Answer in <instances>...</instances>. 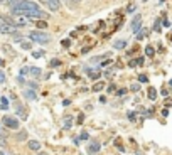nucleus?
I'll list each match as a JSON object with an SVG mask.
<instances>
[{"mask_svg": "<svg viewBox=\"0 0 172 155\" xmlns=\"http://www.w3.org/2000/svg\"><path fill=\"white\" fill-rule=\"evenodd\" d=\"M0 34H17V25L10 20L0 17Z\"/></svg>", "mask_w": 172, "mask_h": 155, "instance_id": "nucleus-1", "label": "nucleus"}, {"mask_svg": "<svg viewBox=\"0 0 172 155\" xmlns=\"http://www.w3.org/2000/svg\"><path fill=\"white\" fill-rule=\"evenodd\" d=\"M29 37H30V40L39 42V44H47L49 40H51V37H49L47 34H44V32H39V30L30 32V34H29Z\"/></svg>", "mask_w": 172, "mask_h": 155, "instance_id": "nucleus-2", "label": "nucleus"}, {"mask_svg": "<svg viewBox=\"0 0 172 155\" xmlns=\"http://www.w3.org/2000/svg\"><path fill=\"white\" fill-rule=\"evenodd\" d=\"M2 123L7 126V128H12V130H19V120L12 118V116H3Z\"/></svg>", "mask_w": 172, "mask_h": 155, "instance_id": "nucleus-3", "label": "nucleus"}, {"mask_svg": "<svg viewBox=\"0 0 172 155\" xmlns=\"http://www.w3.org/2000/svg\"><path fill=\"white\" fill-rule=\"evenodd\" d=\"M39 2L46 3L51 12H57V10L61 9V2H59V0H39Z\"/></svg>", "mask_w": 172, "mask_h": 155, "instance_id": "nucleus-4", "label": "nucleus"}, {"mask_svg": "<svg viewBox=\"0 0 172 155\" xmlns=\"http://www.w3.org/2000/svg\"><path fill=\"white\" fill-rule=\"evenodd\" d=\"M140 25H142V17H140V15H135L133 20H132V25H130V27H132V30H133V32H138V30H140Z\"/></svg>", "mask_w": 172, "mask_h": 155, "instance_id": "nucleus-5", "label": "nucleus"}, {"mask_svg": "<svg viewBox=\"0 0 172 155\" xmlns=\"http://www.w3.org/2000/svg\"><path fill=\"white\" fill-rule=\"evenodd\" d=\"M88 152H89V154H98V152H100V143H98V142L89 143V145H88Z\"/></svg>", "mask_w": 172, "mask_h": 155, "instance_id": "nucleus-6", "label": "nucleus"}, {"mask_svg": "<svg viewBox=\"0 0 172 155\" xmlns=\"http://www.w3.org/2000/svg\"><path fill=\"white\" fill-rule=\"evenodd\" d=\"M29 148H30V150H36V152H37L39 148H41V143H39L37 140H30V142H29Z\"/></svg>", "mask_w": 172, "mask_h": 155, "instance_id": "nucleus-7", "label": "nucleus"}, {"mask_svg": "<svg viewBox=\"0 0 172 155\" xmlns=\"http://www.w3.org/2000/svg\"><path fill=\"white\" fill-rule=\"evenodd\" d=\"M24 96L27 98V99H32V101H36L37 96H36V93L34 91H24Z\"/></svg>", "mask_w": 172, "mask_h": 155, "instance_id": "nucleus-8", "label": "nucleus"}, {"mask_svg": "<svg viewBox=\"0 0 172 155\" xmlns=\"http://www.w3.org/2000/svg\"><path fill=\"white\" fill-rule=\"evenodd\" d=\"M29 73H30V76H34V78H39L41 74H42V71H41L39 68H30Z\"/></svg>", "mask_w": 172, "mask_h": 155, "instance_id": "nucleus-9", "label": "nucleus"}, {"mask_svg": "<svg viewBox=\"0 0 172 155\" xmlns=\"http://www.w3.org/2000/svg\"><path fill=\"white\" fill-rule=\"evenodd\" d=\"M149 98H150V101H153L157 98V89L155 88H149Z\"/></svg>", "mask_w": 172, "mask_h": 155, "instance_id": "nucleus-10", "label": "nucleus"}, {"mask_svg": "<svg viewBox=\"0 0 172 155\" xmlns=\"http://www.w3.org/2000/svg\"><path fill=\"white\" fill-rule=\"evenodd\" d=\"M153 54H155L153 47H152V46H147V47H145V56H149V58H153Z\"/></svg>", "mask_w": 172, "mask_h": 155, "instance_id": "nucleus-11", "label": "nucleus"}, {"mask_svg": "<svg viewBox=\"0 0 172 155\" xmlns=\"http://www.w3.org/2000/svg\"><path fill=\"white\" fill-rule=\"evenodd\" d=\"M125 46H127V40H116V42L113 44L115 49H123Z\"/></svg>", "mask_w": 172, "mask_h": 155, "instance_id": "nucleus-12", "label": "nucleus"}, {"mask_svg": "<svg viewBox=\"0 0 172 155\" xmlns=\"http://www.w3.org/2000/svg\"><path fill=\"white\" fill-rule=\"evenodd\" d=\"M145 36H147V29H140L138 32H137V40H142Z\"/></svg>", "mask_w": 172, "mask_h": 155, "instance_id": "nucleus-13", "label": "nucleus"}, {"mask_svg": "<svg viewBox=\"0 0 172 155\" xmlns=\"http://www.w3.org/2000/svg\"><path fill=\"white\" fill-rule=\"evenodd\" d=\"M103 88H105V83H96V84H93V91L98 93V91H101Z\"/></svg>", "mask_w": 172, "mask_h": 155, "instance_id": "nucleus-14", "label": "nucleus"}, {"mask_svg": "<svg viewBox=\"0 0 172 155\" xmlns=\"http://www.w3.org/2000/svg\"><path fill=\"white\" fill-rule=\"evenodd\" d=\"M0 101H2V103H0V108H2V110H7V108H9V99H7V98H2Z\"/></svg>", "mask_w": 172, "mask_h": 155, "instance_id": "nucleus-15", "label": "nucleus"}, {"mask_svg": "<svg viewBox=\"0 0 172 155\" xmlns=\"http://www.w3.org/2000/svg\"><path fill=\"white\" fill-rule=\"evenodd\" d=\"M88 76L91 78V79H98V78H100V73H98V71H89Z\"/></svg>", "mask_w": 172, "mask_h": 155, "instance_id": "nucleus-16", "label": "nucleus"}, {"mask_svg": "<svg viewBox=\"0 0 172 155\" xmlns=\"http://www.w3.org/2000/svg\"><path fill=\"white\" fill-rule=\"evenodd\" d=\"M128 120H130V121H135V120H137V111H128Z\"/></svg>", "mask_w": 172, "mask_h": 155, "instance_id": "nucleus-17", "label": "nucleus"}, {"mask_svg": "<svg viewBox=\"0 0 172 155\" xmlns=\"http://www.w3.org/2000/svg\"><path fill=\"white\" fill-rule=\"evenodd\" d=\"M17 115H20L22 118H25V116H27V115H25V111H24V108L19 106V105H17Z\"/></svg>", "mask_w": 172, "mask_h": 155, "instance_id": "nucleus-18", "label": "nucleus"}, {"mask_svg": "<svg viewBox=\"0 0 172 155\" xmlns=\"http://www.w3.org/2000/svg\"><path fill=\"white\" fill-rule=\"evenodd\" d=\"M153 30H155V32H159V30H160V19L155 20V24H153Z\"/></svg>", "mask_w": 172, "mask_h": 155, "instance_id": "nucleus-19", "label": "nucleus"}, {"mask_svg": "<svg viewBox=\"0 0 172 155\" xmlns=\"http://www.w3.org/2000/svg\"><path fill=\"white\" fill-rule=\"evenodd\" d=\"M37 27H39V29H46V27H47V22L41 20V22H37Z\"/></svg>", "mask_w": 172, "mask_h": 155, "instance_id": "nucleus-20", "label": "nucleus"}, {"mask_svg": "<svg viewBox=\"0 0 172 155\" xmlns=\"http://www.w3.org/2000/svg\"><path fill=\"white\" fill-rule=\"evenodd\" d=\"M130 89H132V91H135V93H137V91L140 89V84H138V83H133V84L130 86Z\"/></svg>", "mask_w": 172, "mask_h": 155, "instance_id": "nucleus-21", "label": "nucleus"}, {"mask_svg": "<svg viewBox=\"0 0 172 155\" xmlns=\"http://www.w3.org/2000/svg\"><path fill=\"white\" fill-rule=\"evenodd\" d=\"M61 44H63L64 47H69V46H71V40H69V39H63V42H61Z\"/></svg>", "mask_w": 172, "mask_h": 155, "instance_id": "nucleus-22", "label": "nucleus"}, {"mask_svg": "<svg viewBox=\"0 0 172 155\" xmlns=\"http://www.w3.org/2000/svg\"><path fill=\"white\" fill-rule=\"evenodd\" d=\"M29 71H30V68H22V69H20V76H25Z\"/></svg>", "mask_w": 172, "mask_h": 155, "instance_id": "nucleus-23", "label": "nucleus"}, {"mask_svg": "<svg viewBox=\"0 0 172 155\" xmlns=\"http://www.w3.org/2000/svg\"><path fill=\"white\" fill-rule=\"evenodd\" d=\"M22 49H30V42H25V40H22Z\"/></svg>", "mask_w": 172, "mask_h": 155, "instance_id": "nucleus-24", "label": "nucleus"}, {"mask_svg": "<svg viewBox=\"0 0 172 155\" xmlns=\"http://www.w3.org/2000/svg\"><path fill=\"white\" fill-rule=\"evenodd\" d=\"M3 83H5V73L0 71V84H3Z\"/></svg>", "mask_w": 172, "mask_h": 155, "instance_id": "nucleus-25", "label": "nucleus"}, {"mask_svg": "<svg viewBox=\"0 0 172 155\" xmlns=\"http://www.w3.org/2000/svg\"><path fill=\"white\" fill-rule=\"evenodd\" d=\"M25 136H27V133H25V132H22V133L17 135V140H25Z\"/></svg>", "mask_w": 172, "mask_h": 155, "instance_id": "nucleus-26", "label": "nucleus"}, {"mask_svg": "<svg viewBox=\"0 0 172 155\" xmlns=\"http://www.w3.org/2000/svg\"><path fill=\"white\" fill-rule=\"evenodd\" d=\"M59 64H61V62H59L57 59H52V61H51V66H52V68H57Z\"/></svg>", "mask_w": 172, "mask_h": 155, "instance_id": "nucleus-27", "label": "nucleus"}, {"mask_svg": "<svg viewBox=\"0 0 172 155\" xmlns=\"http://www.w3.org/2000/svg\"><path fill=\"white\" fill-rule=\"evenodd\" d=\"M138 81H140V83H147V76H145V74H140V76H138Z\"/></svg>", "mask_w": 172, "mask_h": 155, "instance_id": "nucleus-28", "label": "nucleus"}, {"mask_svg": "<svg viewBox=\"0 0 172 155\" xmlns=\"http://www.w3.org/2000/svg\"><path fill=\"white\" fill-rule=\"evenodd\" d=\"M79 138H81V140H88V138H89V135H88L86 132H83V133L79 135Z\"/></svg>", "mask_w": 172, "mask_h": 155, "instance_id": "nucleus-29", "label": "nucleus"}, {"mask_svg": "<svg viewBox=\"0 0 172 155\" xmlns=\"http://www.w3.org/2000/svg\"><path fill=\"white\" fill-rule=\"evenodd\" d=\"M64 128H71V118H67L64 121Z\"/></svg>", "mask_w": 172, "mask_h": 155, "instance_id": "nucleus-30", "label": "nucleus"}, {"mask_svg": "<svg viewBox=\"0 0 172 155\" xmlns=\"http://www.w3.org/2000/svg\"><path fill=\"white\" fill-rule=\"evenodd\" d=\"M115 93H116L118 96H123V95H125V93H127V91H125V89H116Z\"/></svg>", "mask_w": 172, "mask_h": 155, "instance_id": "nucleus-31", "label": "nucleus"}, {"mask_svg": "<svg viewBox=\"0 0 172 155\" xmlns=\"http://www.w3.org/2000/svg\"><path fill=\"white\" fill-rule=\"evenodd\" d=\"M135 9H137V7H135V5H130V7H128V9H127V12H128V14H132V12H135Z\"/></svg>", "mask_w": 172, "mask_h": 155, "instance_id": "nucleus-32", "label": "nucleus"}, {"mask_svg": "<svg viewBox=\"0 0 172 155\" xmlns=\"http://www.w3.org/2000/svg\"><path fill=\"white\" fill-rule=\"evenodd\" d=\"M42 54H44V52H42V51H37V52H34V54H32V56H34V58H41V56H42Z\"/></svg>", "mask_w": 172, "mask_h": 155, "instance_id": "nucleus-33", "label": "nucleus"}, {"mask_svg": "<svg viewBox=\"0 0 172 155\" xmlns=\"http://www.w3.org/2000/svg\"><path fill=\"white\" fill-rule=\"evenodd\" d=\"M143 61H145L143 58H138V59H137V66H142V64H143Z\"/></svg>", "mask_w": 172, "mask_h": 155, "instance_id": "nucleus-34", "label": "nucleus"}, {"mask_svg": "<svg viewBox=\"0 0 172 155\" xmlns=\"http://www.w3.org/2000/svg\"><path fill=\"white\" fill-rule=\"evenodd\" d=\"M83 121H85V116L79 115V116H78V123H83Z\"/></svg>", "mask_w": 172, "mask_h": 155, "instance_id": "nucleus-35", "label": "nucleus"}, {"mask_svg": "<svg viewBox=\"0 0 172 155\" xmlns=\"http://www.w3.org/2000/svg\"><path fill=\"white\" fill-rule=\"evenodd\" d=\"M135 61H137V59H135ZM135 61H130V62H128V66H130V68H133V66H137V62H135Z\"/></svg>", "mask_w": 172, "mask_h": 155, "instance_id": "nucleus-36", "label": "nucleus"}, {"mask_svg": "<svg viewBox=\"0 0 172 155\" xmlns=\"http://www.w3.org/2000/svg\"><path fill=\"white\" fill-rule=\"evenodd\" d=\"M0 155H12V154H10V152H7V150H2V152H0Z\"/></svg>", "mask_w": 172, "mask_h": 155, "instance_id": "nucleus-37", "label": "nucleus"}, {"mask_svg": "<svg viewBox=\"0 0 172 155\" xmlns=\"http://www.w3.org/2000/svg\"><path fill=\"white\" fill-rule=\"evenodd\" d=\"M29 86L32 88V89H36V88H37V84H36V83H29Z\"/></svg>", "mask_w": 172, "mask_h": 155, "instance_id": "nucleus-38", "label": "nucleus"}, {"mask_svg": "<svg viewBox=\"0 0 172 155\" xmlns=\"http://www.w3.org/2000/svg\"><path fill=\"white\" fill-rule=\"evenodd\" d=\"M69 103H71V101H69V99H64V101H63V106H67V105H69Z\"/></svg>", "mask_w": 172, "mask_h": 155, "instance_id": "nucleus-39", "label": "nucleus"}, {"mask_svg": "<svg viewBox=\"0 0 172 155\" xmlns=\"http://www.w3.org/2000/svg\"><path fill=\"white\" fill-rule=\"evenodd\" d=\"M162 116H169V111H167V110H162Z\"/></svg>", "mask_w": 172, "mask_h": 155, "instance_id": "nucleus-40", "label": "nucleus"}, {"mask_svg": "<svg viewBox=\"0 0 172 155\" xmlns=\"http://www.w3.org/2000/svg\"><path fill=\"white\" fill-rule=\"evenodd\" d=\"M0 135L3 136V130H2V123H0Z\"/></svg>", "mask_w": 172, "mask_h": 155, "instance_id": "nucleus-41", "label": "nucleus"}, {"mask_svg": "<svg viewBox=\"0 0 172 155\" xmlns=\"http://www.w3.org/2000/svg\"><path fill=\"white\" fill-rule=\"evenodd\" d=\"M3 64H5V61H3V59H0V66H3Z\"/></svg>", "mask_w": 172, "mask_h": 155, "instance_id": "nucleus-42", "label": "nucleus"}, {"mask_svg": "<svg viewBox=\"0 0 172 155\" xmlns=\"http://www.w3.org/2000/svg\"><path fill=\"white\" fill-rule=\"evenodd\" d=\"M71 2H73V3H79V2H81V0H71Z\"/></svg>", "mask_w": 172, "mask_h": 155, "instance_id": "nucleus-43", "label": "nucleus"}, {"mask_svg": "<svg viewBox=\"0 0 172 155\" xmlns=\"http://www.w3.org/2000/svg\"><path fill=\"white\" fill-rule=\"evenodd\" d=\"M169 84H171V86H172V79H171V81H169Z\"/></svg>", "mask_w": 172, "mask_h": 155, "instance_id": "nucleus-44", "label": "nucleus"}, {"mask_svg": "<svg viewBox=\"0 0 172 155\" xmlns=\"http://www.w3.org/2000/svg\"><path fill=\"white\" fill-rule=\"evenodd\" d=\"M39 155H47V154H39Z\"/></svg>", "mask_w": 172, "mask_h": 155, "instance_id": "nucleus-45", "label": "nucleus"}]
</instances>
